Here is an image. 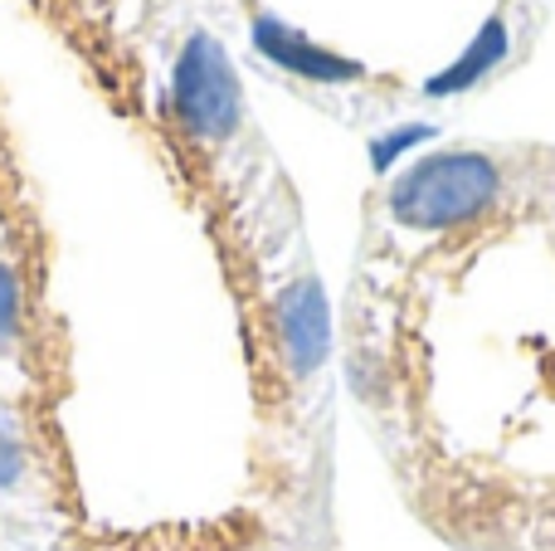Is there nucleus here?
I'll return each instance as SVG.
<instances>
[{
    "label": "nucleus",
    "instance_id": "nucleus-1",
    "mask_svg": "<svg viewBox=\"0 0 555 551\" xmlns=\"http://www.w3.org/2000/svg\"><path fill=\"white\" fill-rule=\"evenodd\" d=\"M336 322L195 0H0V547L336 551Z\"/></svg>",
    "mask_w": 555,
    "mask_h": 551
},
{
    "label": "nucleus",
    "instance_id": "nucleus-2",
    "mask_svg": "<svg viewBox=\"0 0 555 551\" xmlns=\"http://www.w3.org/2000/svg\"><path fill=\"white\" fill-rule=\"evenodd\" d=\"M332 322L404 513L449 551H555V142L439 137L375 176Z\"/></svg>",
    "mask_w": 555,
    "mask_h": 551
},
{
    "label": "nucleus",
    "instance_id": "nucleus-3",
    "mask_svg": "<svg viewBox=\"0 0 555 551\" xmlns=\"http://www.w3.org/2000/svg\"><path fill=\"white\" fill-rule=\"evenodd\" d=\"M240 68L326 123H449L521 74L555 0H195Z\"/></svg>",
    "mask_w": 555,
    "mask_h": 551
}]
</instances>
